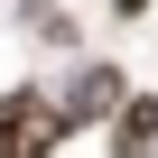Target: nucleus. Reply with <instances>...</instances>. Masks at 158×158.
I'll list each match as a JSON object with an SVG mask.
<instances>
[{
	"label": "nucleus",
	"mask_w": 158,
	"mask_h": 158,
	"mask_svg": "<svg viewBox=\"0 0 158 158\" xmlns=\"http://www.w3.org/2000/svg\"><path fill=\"white\" fill-rule=\"evenodd\" d=\"M56 139H65V112L47 93H10L0 102V158H56Z\"/></svg>",
	"instance_id": "f257e3e1"
},
{
	"label": "nucleus",
	"mask_w": 158,
	"mask_h": 158,
	"mask_svg": "<svg viewBox=\"0 0 158 158\" xmlns=\"http://www.w3.org/2000/svg\"><path fill=\"white\" fill-rule=\"evenodd\" d=\"M149 139H158V102H130V112H121V130H112V149H121V158H139Z\"/></svg>",
	"instance_id": "f03ea898"
}]
</instances>
